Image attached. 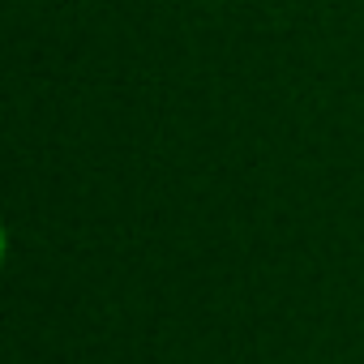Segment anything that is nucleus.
Listing matches in <instances>:
<instances>
[]
</instances>
